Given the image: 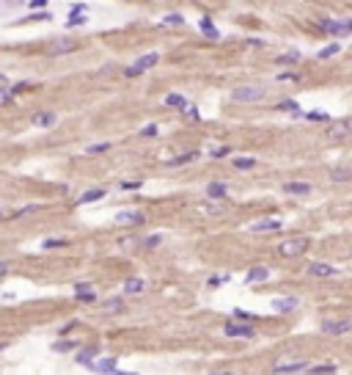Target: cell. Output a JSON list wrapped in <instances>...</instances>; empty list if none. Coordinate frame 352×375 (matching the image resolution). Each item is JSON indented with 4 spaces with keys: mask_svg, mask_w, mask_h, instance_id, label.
Instances as JSON below:
<instances>
[{
    "mask_svg": "<svg viewBox=\"0 0 352 375\" xmlns=\"http://www.w3.org/2000/svg\"><path fill=\"white\" fill-rule=\"evenodd\" d=\"M143 221V213L140 210H121L116 215V224H140Z\"/></svg>",
    "mask_w": 352,
    "mask_h": 375,
    "instance_id": "7c38bea8",
    "label": "cell"
},
{
    "mask_svg": "<svg viewBox=\"0 0 352 375\" xmlns=\"http://www.w3.org/2000/svg\"><path fill=\"white\" fill-rule=\"evenodd\" d=\"M319 28L330 36H349L352 33V20H333V17H322Z\"/></svg>",
    "mask_w": 352,
    "mask_h": 375,
    "instance_id": "7a4b0ae2",
    "label": "cell"
},
{
    "mask_svg": "<svg viewBox=\"0 0 352 375\" xmlns=\"http://www.w3.org/2000/svg\"><path fill=\"white\" fill-rule=\"evenodd\" d=\"M162 243V234H151V237H146V248H157V245H160Z\"/></svg>",
    "mask_w": 352,
    "mask_h": 375,
    "instance_id": "8d00e7d4",
    "label": "cell"
},
{
    "mask_svg": "<svg viewBox=\"0 0 352 375\" xmlns=\"http://www.w3.org/2000/svg\"><path fill=\"white\" fill-rule=\"evenodd\" d=\"M314 191L308 182H286L284 185V193H289V196H308V193Z\"/></svg>",
    "mask_w": 352,
    "mask_h": 375,
    "instance_id": "4fadbf2b",
    "label": "cell"
},
{
    "mask_svg": "<svg viewBox=\"0 0 352 375\" xmlns=\"http://www.w3.org/2000/svg\"><path fill=\"white\" fill-rule=\"evenodd\" d=\"M349 328H352L349 320H325V323H322V331H325L327 337H341Z\"/></svg>",
    "mask_w": 352,
    "mask_h": 375,
    "instance_id": "52a82bcc",
    "label": "cell"
},
{
    "mask_svg": "<svg viewBox=\"0 0 352 375\" xmlns=\"http://www.w3.org/2000/svg\"><path fill=\"white\" fill-rule=\"evenodd\" d=\"M31 20H39V22H44V20H50V14H47V11H42V14H33Z\"/></svg>",
    "mask_w": 352,
    "mask_h": 375,
    "instance_id": "c3c4849f",
    "label": "cell"
},
{
    "mask_svg": "<svg viewBox=\"0 0 352 375\" xmlns=\"http://www.w3.org/2000/svg\"><path fill=\"white\" fill-rule=\"evenodd\" d=\"M55 121H58L55 113H39V116H33V124H36V127H52Z\"/></svg>",
    "mask_w": 352,
    "mask_h": 375,
    "instance_id": "7402d4cb",
    "label": "cell"
},
{
    "mask_svg": "<svg viewBox=\"0 0 352 375\" xmlns=\"http://www.w3.org/2000/svg\"><path fill=\"white\" fill-rule=\"evenodd\" d=\"M157 133H160V127H157V124H146L143 130H140V136H146V138H154Z\"/></svg>",
    "mask_w": 352,
    "mask_h": 375,
    "instance_id": "74e56055",
    "label": "cell"
},
{
    "mask_svg": "<svg viewBox=\"0 0 352 375\" xmlns=\"http://www.w3.org/2000/svg\"><path fill=\"white\" fill-rule=\"evenodd\" d=\"M308 119H311V121H330V116H327V113H322V110H311V113H308Z\"/></svg>",
    "mask_w": 352,
    "mask_h": 375,
    "instance_id": "f35d334b",
    "label": "cell"
},
{
    "mask_svg": "<svg viewBox=\"0 0 352 375\" xmlns=\"http://www.w3.org/2000/svg\"><path fill=\"white\" fill-rule=\"evenodd\" d=\"M308 273L311 276H319V279H327V276H338L341 271H338L336 265H327V262H311Z\"/></svg>",
    "mask_w": 352,
    "mask_h": 375,
    "instance_id": "ba28073f",
    "label": "cell"
},
{
    "mask_svg": "<svg viewBox=\"0 0 352 375\" xmlns=\"http://www.w3.org/2000/svg\"><path fill=\"white\" fill-rule=\"evenodd\" d=\"M146 290V281L143 279H127L124 281V292L127 295H140Z\"/></svg>",
    "mask_w": 352,
    "mask_h": 375,
    "instance_id": "ac0fdd59",
    "label": "cell"
},
{
    "mask_svg": "<svg viewBox=\"0 0 352 375\" xmlns=\"http://www.w3.org/2000/svg\"><path fill=\"white\" fill-rule=\"evenodd\" d=\"M102 196H108V191H105V188H91V191H85L83 196L77 199V204H80V207H83V204L99 202V199H102Z\"/></svg>",
    "mask_w": 352,
    "mask_h": 375,
    "instance_id": "2e32d148",
    "label": "cell"
},
{
    "mask_svg": "<svg viewBox=\"0 0 352 375\" xmlns=\"http://www.w3.org/2000/svg\"><path fill=\"white\" fill-rule=\"evenodd\" d=\"M157 64H160V52H146V55H140L132 67L124 69V75H127V78H135V75H140V72H146V69L157 67Z\"/></svg>",
    "mask_w": 352,
    "mask_h": 375,
    "instance_id": "3957f363",
    "label": "cell"
},
{
    "mask_svg": "<svg viewBox=\"0 0 352 375\" xmlns=\"http://www.w3.org/2000/svg\"><path fill=\"white\" fill-rule=\"evenodd\" d=\"M91 370L94 372H102V375H116V372H119V367H116L113 356H108V359H97V361H94Z\"/></svg>",
    "mask_w": 352,
    "mask_h": 375,
    "instance_id": "30bf717a",
    "label": "cell"
},
{
    "mask_svg": "<svg viewBox=\"0 0 352 375\" xmlns=\"http://www.w3.org/2000/svg\"><path fill=\"white\" fill-rule=\"evenodd\" d=\"M61 245H66V240H63V237H58V240H44L42 248H61Z\"/></svg>",
    "mask_w": 352,
    "mask_h": 375,
    "instance_id": "d590c367",
    "label": "cell"
},
{
    "mask_svg": "<svg viewBox=\"0 0 352 375\" xmlns=\"http://www.w3.org/2000/svg\"><path fill=\"white\" fill-rule=\"evenodd\" d=\"M121 188H124V191H138L140 182H121Z\"/></svg>",
    "mask_w": 352,
    "mask_h": 375,
    "instance_id": "bcb514c9",
    "label": "cell"
},
{
    "mask_svg": "<svg viewBox=\"0 0 352 375\" xmlns=\"http://www.w3.org/2000/svg\"><path fill=\"white\" fill-rule=\"evenodd\" d=\"M308 367L311 364L306 359H286V361H275L273 372L275 375H292V372H306Z\"/></svg>",
    "mask_w": 352,
    "mask_h": 375,
    "instance_id": "277c9868",
    "label": "cell"
},
{
    "mask_svg": "<svg viewBox=\"0 0 352 375\" xmlns=\"http://www.w3.org/2000/svg\"><path fill=\"white\" fill-rule=\"evenodd\" d=\"M105 149H110V144H108V141H102V144H91V146H88V155H99V152H105Z\"/></svg>",
    "mask_w": 352,
    "mask_h": 375,
    "instance_id": "836d02e7",
    "label": "cell"
},
{
    "mask_svg": "<svg viewBox=\"0 0 352 375\" xmlns=\"http://www.w3.org/2000/svg\"><path fill=\"white\" fill-rule=\"evenodd\" d=\"M297 61H300V52L292 50V52H286V55H281L275 64H284V67H286V64H297Z\"/></svg>",
    "mask_w": 352,
    "mask_h": 375,
    "instance_id": "4dcf8cb0",
    "label": "cell"
},
{
    "mask_svg": "<svg viewBox=\"0 0 352 375\" xmlns=\"http://www.w3.org/2000/svg\"><path fill=\"white\" fill-rule=\"evenodd\" d=\"M338 52H341V42H333V44L322 47V50H319V58H333V55H338Z\"/></svg>",
    "mask_w": 352,
    "mask_h": 375,
    "instance_id": "4316f807",
    "label": "cell"
},
{
    "mask_svg": "<svg viewBox=\"0 0 352 375\" xmlns=\"http://www.w3.org/2000/svg\"><path fill=\"white\" fill-rule=\"evenodd\" d=\"M198 28H201L204 36H209V39H220V31L212 25V20H201V22H198Z\"/></svg>",
    "mask_w": 352,
    "mask_h": 375,
    "instance_id": "44dd1931",
    "label": "cell"
},
{
    "mask_svg": "<svg viewBox=\"0 0 352 375\" xmlns=\"http://www.w3.org/2000/svg\"><path fill=\"white\" fill-rule=\"evenodd\" d=\"M0 83H6V78H3V75H0Z\"/></svg>",
    "mask_w": 352,
    "mask_h": 375,
    "instance_id": "816d5d0a",
    "label": "cell"
},
{
    "mask_svg": "<svg viewBox=\"0 0 352 375\" xmlns=\"http://www.w3.org/2000/svg\"><path fill=\"white\" fill-rule=\"evenodd\" d=\"M28 9H31V11H39V14H42L44 3H42V0H33V3H28Z\"/></svg>",
    "mask_w": 352,
    "mask_h": 375,
    "instance_id": "ee69618b",
    "label": "cell"
},
{
    "mask_svg": "<svg viewBox=\"0 0 352 375\" xmlns=\"http://www.w3.org/2000/svg\"><path fill=\"white\" fill-rule=\"evenodd\" d=\"M231 166L239 168V171H250V168H256V160H253V157H234Z\"/></svg>",
    "mask_w": 352,
    "mask_h": 375,
    "instance_id": "cb8c5ba5",
    "label": "cell"
},
{
    "mask_svg": "<svg viewBox=\"0 0 352 375\" xmlns=\"http://www.w3.org/2000/svg\"><path fill=\"white\" fill-rule=\"evenodd\" d=\"M91 281H77V284H74V295L77 298H83V295H91Z\"/></svg>",
    "mask_w": 352,
    "mask_h": 375,
    "instance_id": "f546056e",
    "label": "cell"
},
{
    "mask_svg": "<svg viewBox=\"0 0 352 375\" xmlns=\"http://www.w3.org/2000/svg\"><path fill=\"white\" fill-rule=\"evenodd\" d=\"M116 375H138V372H121V370H119V372H116Z\"/></svg>",
    "mask_w": 352,
    "mask_h": 375,
    "instance_id": "681fc988",
    "label": "cell"
},
{
    "mask_svg": "<svg viewBox=\"0 0 352 375\" xmlns=\"http://www.w3.org/2000/svg\"><path fill=\"white\" fill-rule=\"evenodd\" d=\"M14 99V94H11V86H0V105L3 102H11Z\"/></svg>",
    "mask_w": 352,
    "mask_h": 375,
    "instance_id": "e575fe53",
    "label": "cell"
},
{
    "mask_svg": "<svg viewBox=\"0 0 352 375\" xmlns=\"http://www.w3.org/2000/svg\"><path fill=\"white\" fill-rule=\"evenodd\" d=\"M185 113H187V116H190V119H198V110H196V108H193V105H187V108H185Z\"/></svg>",
    "mask_w": 352,
    "mask_h": 375,
    "instance_id": "f6af8a7d",
    "label": "cell"
},
{
    "mask_svg": "<svg viewBox=\"0 0 352 375\" xmlns=\"http://www.w3.org/2000/svg\"><path fill=\"white\" fill-rule=\"evenodd\" d=\"M278 110H284V113H292V116H300V105L295 102V99H284V102L275 105Z\"/></svg>",
    "mask_w": 352,
    "mask_h": 375,
    "instance_id": "603a6c76",
    "label": "cell"
},
{
    "mask_svg": "<svg viewBox=\"0 0 352 375\" xmlns=\"http://www.w3.org/2000/svg\"><path fill=\"white\" fill-rule=\"evenodd\" d=\"M306 248H308V237H292V240H284V243L278 245L281 257H300Z\"/></svg>",
    "mask_w": 352,
    "mask_h": 375,
    "instance_id": "5b68a950",
    "label": "cell"
},
{
    "mask_svg": "<svg viewBox=\"0 0 352 375\" xmlns=\"http://www.w3.org/2000/svg\"><path fill=\"white\" fill-rule=\"evenodd\" d=\"M72 348H77V345L69 342V339H66V342H55V345H52V350H55V353H69Z\"/></svg>",
    "mask_w": 352,
    "mask_h": 375,
    "instance_id": "1f68e13d",
    "label": "cell"
},
{
    "mask_svg": "<svg viewBox=\"0 0 352 375\" xmlns=\"http://www.w3.org/2000/svg\"><path fill=\"white\" fill-rule=\"evenodd\" d=\"M311 375H333L336 372V364H316V367H308Z\"/></svg>",
    "mask_w": 352,
    "mask_h": 375,
    "instance_id": "f1b7e54d",
    "label": "cell"
},
{
    "mask_svg": "<svg viewBox=\"0 0 352 375\" xmlns=\"http://www.w3.org/2000/svg\"><path fill=\"white\" fill-rule=\"evenodd\" d=\"M267 97V86H239V89L231 91L234 102H259V99Z\"/></svg>",
    "mask_w": 352,
    "mask_h": 375,
    "instance_id": "6da1fadb",
    "label": "cell"
},
{
    "mask_svg": "<svg viewBox=\"0 0 352 375\" xmlns=\"http://www.w3.org/2000/svg\"><path fill=\"white\" fill-rule=\"evenodd\" d=\"M165 105H168V108H182V110H185V108H187V99L182 97V94H168V97H165Z\"/></svg>",
    "mask_w": 352,
    "mask_h": 375,
    "instance_id": "484cf974",
    "label": "cell"
},
{
    "mask_svg": "<svg viewBox=\"0 0 352 375\" xmlns=\"http://www.w3.org/2000/svg\"><path fill=\"white\" fill-rule=\"evenodd\" d=\"M182 22H185L182 14H165L162 17V25H182Z\"/></svg>",
    "mask_w": 352,
    "mask_h": 375,
    "instance_id": "d6a6232c",
    "label": "cell"
},
{
    "mask_svg": "<svg viewBox=\"0 0 352 375\" xmlns=\"http://www.w3.org/2000/svg\"><path fill=\"white\" fill-rule=\"evenodd\" d=\"M267 279H270V268H264V265L250 268L248 276H245V281H248V284H256V281H267Z\"/></svg>",
    "mask_w": 352,
    "mask_h": 375,
    "instance_id": "e0dca14e",
    "label": "cell"
},
{
    "mask_svg": "<svg viewBox=\"0 0 352 375\" xmlns=\"http://www.w3.org/2000/svg\"><path fill=\"white\" fill-rule=\"evenodd\" d=\"M97 356H99V348H83L77 353V364H88V367H91L94 361H97Z\"/></svg>",
    "mask_w": 352,
    "mask_h": 375,
    "instance_id": "d6986e66",
    "label": "cell"
},
{
    "mask_svg": "<svg viewBox=\"0 0 352 375\" xmlns=\"http://www.w3.org/2000/svg\"><path fill=\"white\" fill-rule=\"evenodd\" d=\"M228 191H231V188H228V182H209V185H207V196H209V199H226Z\"/></svg>",
    "mask_w": 352,
    "mask_h": 375,
    "instance_id": "9a60e30c",
    "label": "cell"
},
{
    "mask_svg": "<svg viewBox=\"0 0 352 375\" xmlns=\"http://www.w3.org/2000/svg\"><path fill=\"white\" fill-rule=\"evenodd\" d=\"M349 177H352L349 171H333V174H330V179H333V182H341V179H344V182H347Z\"/></svg>",
    "mask_w": 352,
    "mask_h": 375,
    "instance_id": "60d3db41",
    "label": "cell"
},
{
    "mask_svg": "<svg viewBox=\"0 0 352 375\" xmlns=\"http://www.w3.org/2000/svg\"><path fill=\"white\" fill-rule=\"evenodd\" d=\"M223 334L226 337H234V339H253V326L248 323H228L226 328H223Z\"/></svg>",
    "mask_w": 352,
    "mask_h": 375,
    "instance_id": "8992f818",
    "label": "cell"
},
{
    "mask_svg": "<svg viewBox=\"0 0 352 375\" xmlns=\"http://www.w3.org/2000/svg\"><path fill=\"white\" fill-rule=\"evenodd\" d=\"M228 152H231V149H228V146H220V149H212V152H209V155H212L215 160H220V157H226V155H228Z\"/></svg>",
    "mask_w": 352,
    "mask_h": 375,
    "instance_id": "b9f144b4",
    "label": "cell"
},
{
    "mask_svg": "<svg viewBox=\"0 0 352 375\" xmlns=\"http://www.w3.org/2000/svg\"><path fill=\"white\" fill-rule=\"evenodd\" d=\"M215 375H234V372H215Z\"/></svg>",
    "mask_w": 352,
    "mask_h": 375,
    "instance_id": "f907efd6",
    "label": "cell"
},
{
    "mask_svg": "<svg viewBox=\"0 0 352 375\" xmlns=\"http://www.w3.org/2000/svg\"><path fill=\"white\" fill-rule=\"evenodd\" d=\"M278 80H292V83H297L300 75H297V72H284V75H278Z\"/></svg>",
    "mask_w": 352,
    "mask_h": 375,
    "instance_id": "7bdbcfd3",
    "label": "cell"
},
{
    "mask_svg": "<svg viewBox=\"0 0 352 375\" xmlns=\"http://www.w3.org/2000/svg\"><path fill=\"white\" fill-rule=\"evenodd\" d=\"M105 312H108V315H116V312H124V301H121V298H110V301L105 303Z\"/></svg>",
    "mask_w": 352,
    "mask_h": 375,
    "instance_id": "83f0119b",
    "label": "cell"
},
{
    "mask_svg": "<svg viewBox=\"0 0 352 375\" xmlns=\"http://www.w3.org/2000/svg\"><path fill=\"white\" fill-rule=\"evenodd\" d=\"M281 229V218H261L250 224V232H278Z\"/></svg>",
    "mask_w": 352,
    "mask_h": 375,
    "instance_id": "8fae6325",
    "label": "cell"
},
{
    "mask_svg": "<svg viewBox=\"0 0 352 375\" xmlns=\"http://www.w3.org/2000/svg\"><path fill=\"white\" fill-rule=\"evenodd\" d=\"M74 50H77V42H72V39H58V42L50 47L52 55H63V52H74Z\"/></svg>",
    "mask_w": 352,
    "mask_h": 375,
    "instance_id": "5bb4252c",
    "label": "cell"
},
{
    "mask_svg": "<svg viewBox=\"0 0 352 375\" xmlns=\"http://www.w3.org/2000/svg\"><path fill=\"white\" fill-rule=\"evenodd\" d=\"M198 160V152H187V155H179V157H171L168 166H185V163H193Z\"/></svg>",
    "mask_w": 352,
    "mask_h": 375,
    "instance_id": "d4e9b609",
    "label": "cell"
},
{
    "mask_svg": "<svg viewBox=\"0 0 352 375\" xmlns=\"http://www.w3.org/2000/svg\"><path fill=\"white\" fill-rule=\"evenodd\" d=\"M3 348H6V342H0V350H3Z\"/></svg>",
    "mask_w": 352,
    "mask_h": 375,
    "instance_id": "f5cc1de1",
    "label": "cell"
},
{
    "mask_svg": "<svg viewBox=\"0 0 352 375\" xmlns=\"http://www.w3.org/2000/svg\"><path fill=\"white\" fill-rule=\"evenodd\" d=\"M349 133H352V119H344V121H338V124H333L330 138H344V136H349Z\"/></svg>",
    "mask_w": 352,
    "mask_h": 375,
    "instance_id": "ffe728a7",
    "label": "cell"
},
{
    "mask_svg": "<svg viewBox=\"0 0 352 375\" xmlns=\"http://www.w3.org/2000/svg\"><path fill=\"white\" fill-rule=\"evenodd\" d=\"M6 273H9V262H6V260H0V279H3Z\"/></svg>",
    "mask_w": 352,
    "mask_h": 375,
    "instance_id": "7dc6e473",
    "label": "cell"
},
{
    "mask_svg": "<svg viewBox=\"0 0 352 375\" xmlns=\"http://www.w3.org/2000/svg\"><path fill=\"white\" fill-rule=\"evenodd\" d=\"M297 306H300V301H297V298H292V295L275 298V301H273V309H275L278 315H289V312H295Z\"/></svg>",
    "mask_w": 352,
    "mask_h": 375,
    "instance_id": "9c48e42d",
    "label": "cell"
},
{
    "mask_svg": "<svg viewBox=\"0 0 352 375\" xmlns=\"http://www.w3.org/2000/svg\"><path fill=\"white\" fill-rule=\"evenodd\" d=\"M228 279H231L228 273H220V276H212V279H209V284H212V287H220V284H226Z\"/></svg>",
    "mask_w": 352,
    "mask_h": 375,
    "instance_id": "ab89813d",
    "label": "cell"
}]
</instances>
